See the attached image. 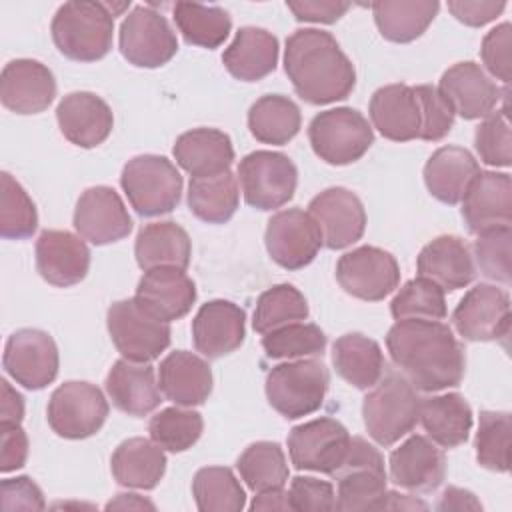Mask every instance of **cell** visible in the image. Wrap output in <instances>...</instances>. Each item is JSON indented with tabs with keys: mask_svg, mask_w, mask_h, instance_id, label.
I'll use <instances>...</instances> for the list:
<instances>
[{
	"mask_svg": "<svg viewBox=\"0 0 512 512\" xmlns=\"http://www.w3.org/2000/svg\"><path fill=\"white\" fill-rule=\"evenodd\" d=\"M386 348L416 390L440 392L458 386L464 378V348L452 328L440 320H396L386 334Z\"/></svg>",
	"mask_w": 512,
	"mask_h": 512,
	"instance_id": "1",
	"label": "cell"
},
{
	"mask_svg": "<svg viewBox=\"0 0 512 512\" xmlns=\"http://www.w3.org/2000/svg\"><path fill=\"white\" fill-rule=\"evenodd\" d=\"M284 72L296 94L314 106L344 100L356 86V70L330 32L300 28L286 40Z\"/></svg>",
	"mask_w": 512,
	"mask_h": 512,
	"instance_id": "2",
	"label": "cell"
},
{
	"mask_svg": "<svg viewBox=\"0 0 512 512\" xmlns=\"http://www.w3.org/2000/svg\"><path fill=\"white\" fill-rule=\"evenodd\" d=\"M52 40L60 54L76 62H96L112 48L114 16L106 2H64L52 18Z\"/></svg>",
	"mask_w": 512,
	"mask_h": 512,
	"instance_id": "3",
	"label": "cell"
},
{
	"mask_svg": "<svg viewBox=\"0 0 512 512\" xmlns=\"http://www.w3.org/2000/svg\"><path fill=\"white\" fill-rule=\"evenodd\" d=\"M420 396L416 388L394 370H386L362 402L368 436L380 446H392L418 424Z\"/></svg>",
	"mask_w": 512,
	"mask_h": 512,
	"instance_id": "4",
	"label": "cell"
},
{
	"mask_svg": "<svg viewBox=\"0 0 512 512\" xmlns=\"http://www.w3.org/2000/svg\"><path fill=\"white\" fill-rule=\"evenodd\" d=\"M336 484V510H378L386 494V470L380 450L362 436H350L346 454L330 474Z\"/></svg>",
	"mask_w": 512,
	"mask_h": 512,
	"instance_id": "5",
	"label": "cell"
},
{
	"mask_svg": "<svg viewBox=\"0 0 512 512\" xmlns=\"http://www.w3.org/2000/svg\"><path fill=\"white\" fill-rule=\"evenodd\" d=\"M182 176L176 166L156 154H140L122 168L120 186L130 206L146 218L172 212L182 196Z\"/></svg>",
	"mask_w": 512,
	"mask_h": 512,
	"instance_id": "6",
	"label": "cell"
},
{
	"mask_svg": "<svg viewBox=\"0 0 512 512\" xmlns=\"http://www.w3.org/2000/svg\"><path fill=\"white\" fill-rule=\"evenodd\" d=\"M328 386L330 376L320 360H288L268 372L266 398L280 416L296 420L322 406Z\"/></svg>",
	"mask_w": 512,
	"mask_h": 512,
	"instance_id": "7",
	"label": "cell"
},
{
	"mask_svg": "<svg viewBox=\"0 0 512 512\" xmlns=\"http://www.w3.org/2000/svg\"><path fill=\"white\" fill-rule=\"evenodd\" d=\"M308 140L320 160L346 166L368 152L374 132L358 110L342 106L316 114L308 126Z\"/></svg>",
	"mask_w": 512,
	"mask_h": 512,
	"instance_id": "8",
	"label": "cell"
},
{
	"mask_svg": "<svg viewBox=\"0 0 512 512\" xmlns=\"http://www.w3.org/2000/svg\"><path fill=\"white\" fill-rule=\"evenodd\" d=\"M106 324L112 344L130 362L150 364L170 346V324L148 314L134 298L114 302Z\"/></svg>",
	"mask_w": 512,
	"mask_h": 512,
	"instance_id": "9",
	"label": "cell"
},
{
	"mask_svg": "<svg viewBox=\"0 0 512 512\" xmlns=\"http://www.w3.org/2000/svg\"><path fill=\"white\" fill-rule=\"evenodd\" d=\"M238 180L246 204L268 212L292 200L298 184V170L282 152L256 150L240 160Z\"/></svg>",
	"mask_w": 512,
	"mask_h": 512,
	"instance_id": "10",
	"label": "cell"
},
{
	"mask_svg": "<svg viewBox=\"0 0 512 512\" xmlns=\"http://www.w3.org/2000/svg\"><path fill=\"white\" fill-rule=\"evenodd\" d=\"M108 410V402L98 386L70 380L52 392L46 418L60 438L82 440L94 436L104 426Z\"/></svg>",
	"mask_w": 512,
	"mask_h": 512,
	"instance_id": "11",
	"label": "cell"
},
{
	"mask_svg": "<svg viewBox=\"0 0 512 512\" xmlns=\"http://www.w3.org/2000/svg\"><path fill=\"white\" fill-rule=\"evenodd\" d=\"M122 56L138 68H158L178 52V38L168 20L152 6H134L120 24Z\"/></svg>",
	"mask_w": 512,
	"mask_h": 512,
	"instance_id": "12",
	"label": "cell"
},
{
	"mask_svg": "<svg viewBox=\"0 0 512 512\" xmlns=\"http://www.w3.org/2000/svg\"><path fill=\"white\" fill-rule=\"evenodd\" d=\"M336 280L346 294L378 302L398 288L400 266L390 252L378 246H360L340 256Z\"/></svg>",
	"mask_w": 512,
	"mask_h": 512,
	"instance_id": "13",
	"label": "cell"
},
{
	"mask_svg": "<svg viewBox=\"0 0 512 512\" xmlns=\"http://www.w3.org/2000/svg\"><path fill=\"white\" fill-rule=\"evenodd\" d=\"M6 374L28 390H42L58 376V346L38 328H22L8 336L2 358Z\"/></svg>",
	"mask_w": 512,
	"mask_h": 512,
	"instance_id": "14",
	"label": "cell"
},
{
	"mask_svg": "<svg viewBox=\"0 0 512 512\" xmlns=\"http://www.w3.org/2000/svg\"><path fill=\"white\" fill-rule=\"evenodd\" d=\"M264 240L270 258L286 270L308 266L324 246L316 220L300 208L276 212L268 220Z\"/></svg>",
	"mask_w": 512,
	"mask_h": 512,
	"instance_id": "15",
	"label": "cell"
},
{
	"mask_svg": "<svg viewBox=\"0 0 512 512\" xmlns=\"http://www.w3.org/2000/svg\"><path fill=\"white\" fill-rule=\"evenodd\" d=\"M456 332L470 342H488L510 332V296L494 284L470 288L452 312Z\"/></svg>",
	"mask_w": 512,
	"mask_h": 512,
	"instance_id": "16",
	"label": "cell"
},
{
	"mask_svg": "<svg viewBox=\"0 0 512 512\" xmlns=\"http://www.w3.org/2000/svg\"><path fill=\"white\" fill-rule=\"evenodd\" d=\"M350 434L334 418H316L298 424L288 434L290 462L298 470L332 474L342 462Z\"/></svg>",
	"mask_w": 512,
	"mask_h": 512,
	"instance_id": "17",
	"label": "cell"
},
{
	"mask_svg": "<svg viewBox=\"0 0 512 512\" xmlns=\"http://www.w3.org/2000/svg\"><path fill=\"white\" fill-rule=\"evenodd\" d=\"M438 92L450 104L452 112L464 120L486 118L508 94V90H502L480 64L470 60L450 66L440 78Z\"/></svg>",
	"mask_w": 512,
	"mask_h": 512,
	"instance_id": "18",
	"label": "cell"
},
{
	"mask_svg": "<svg viewBox=\"0 0 512 512\" xmlns=\"http://www.w3.org/2000/svg\"><path fill=\"white\" fill-rule=\"evenodd\" d=\"M316 220L322 242L330 250H342L358 242L366 228V210L362 200L348 188L332 186L316 194L308 204Z\"/></svg>",
	"mask_w": 512,
	"mask_h": 512,
	"instance_id": "19",
	"label": "cell"
},
{
	"mask_svg": "<svg viewBox=\"0 0 512 512\" xmlns=\"http://www.w3.org/2000/svg\"><path fill=\"white\" fill-rule=\"evenodd\" d=\"M74 228L84 240L104 246L126 238L132 230V218L114 188L92 186L76 202Z\"/></svg>",
	"mask_w": 512,
	"mask_h": 512,
	"instance_id": "20",
	"label": "cell"
},
{
	"mask_svg": "<svg viewBox=\"0 0 512 512\" xmlns=\"http://www.w3.org/2000/svg\"><path fill=\"white\" fill-rule=\"evenodd\" d=\"M462 218L470 234L512 224V180L504 172H478L462 198Z\"/></svg>",
	"mask_w": 512,
	"mask_h": 512,
	"instance_id": "21",
	"label": "cell"
},
{
	"mask_svg": "<svg viewBox=\"0 0 512 512\" xmlns=\"http://www.w3.org/2000/svg\"><path fill=\"white\" fill-rule=\"evenodd\" d=\"M56 96V80L48 66L38 60L18 58L0 74V100L16 114H40Z\"/></svg>",
	"mask_w": 512,
	"mask_h": 512,
	"instance_id": "22",
	"label": "cell"
},
{
	"mask_svg": "<svg viewBox=\"0 0 512 512\" xmlns=\"http://www.w3.org/2000/svg\"><path fill=\"white\" fill-rule=\"evenodd\" d=\"M36 268L52 286H74L88 274L90 248L68 230H44L36 240Z\"/></svg>",
	"mask_w": 512,
	"mask_h": 512,
	"instance_id": "23",
	"label": "cell"
},
{
	"mask_svg": "<svg viewBox=\"0 0 512 512\" xmlns=\"http://www.w3.org/2000/svg\"><path fill=\"white\" fill-rule=\"evenodd\" d=\"M134 300L148 314L170 324L190 312L196 302V284L180 268H152L140 278Z\"/></svg>",
	"mask_w": 512,
	"mask_h": 512,
	"instance_id": "24",
	"label": "cell"
},
{
	"mask_svg": "<svg viewBox=\"0 0 512 512\" xmlns=\"http://www.w3.org/2000/svg\"><path fill=\"white\" fill-rule=\"evenodd\" d=\"M446 478V456L426 436L414 434L390 454V480L410 492H434Z\"/></svg>",
	"mask_w": 512,
	"mask_h": 512,
	"instance_id": "25",
	"label": "cell"
},
{
	"mask_svg": "<svg viewBox=\"0 0 512 512\" xmlns=\"http://www.w3.org/2000/svg\"><path fill=\"white\" fill-rule=\"evenodd\" d=\"M246 314L230 300H210L192 320L194 348L206 358H222L242 346Z\"/></svg>",
	"mask_w": 512,
	"mask_h": 512,
	"instance_id": "26",
	"label": "cell"
},
{
	"mask_svg": "<svg viewBox=\"0 0 512 512\" xmlns=\"http://www.w3.org/2000/svg\"><path fill=\"white\" fill-rule=\"evenodd\" d=\"M56 120L62 136L80 148L102 144L114 126L110 106L92 92L66 94L56 108Z\"/></svg>",
	"mask_w": 512,
	"mask_h": 512,
	"instance_id": "27",
	"label": "cell"
},
{
	"mask_svg": "<svg viewBox=\"0 0 512 512\" xmlns=\"http://www.w3.org/2000/svg\"><path fill=\"white\" fill-rule=\"evenodd\" d=\"M370 120L374 128L392 142L420 138V104L414 86L388 84L378 88L370 98Z\"/></svg>",
	"mask_w": 512,
	"mask_h": 512,
	"instance_id": "28",
	"label": "cell"
},
{
	"mask_svg": "<svg viewBox=\"0 0 512 512\" xmlns=\"http://www.w3.org/2000/svg\"><path fill=\"white\" fill-rule=\"evenodd\" d=\"M158 388L176 406H200L212 392V370L194 352L176 350L158 366Z\"/></svg>",
	"mask_w": 512,
	"mask_h": 512,
	"instance_id": "29",
	"label": "cell"
},
{
	"mask_svg": "<svg viewBox=\"0 0 512 512\" xmlns=\"http://www.w3.org/2000/svg\"><path fill=\"white\" fill-rule=\"evenodd\" d=\"M418 276L432 280L444 292L468 286L474 276V260L466 242L458 236H438L428 242L416 258Z\"/></svg>",
	"mask_w": 512,
	"mask_h": 512,
	"instance_id": "30",
	"label": "cell"
},
{
	"mask_svg": "<svg viewBox=\"0 0 512 512\" xmlns=\"http://www.w3.org/2000/svg\"><path fill=\"white\" fill-rule=\"evenodd\" d=\"M172 154L192 178H208L228 172L234 148L228 134L216 128H194L176 138Z\"/></svg>",
	"mask_w": 512,
	"mask_h": 512,
	"instance_id": "31",
	"label": "cell"
},
{
	"mask_svg": "<svg viewBox=\"0 0 512 512\" xmlns=\"http://www.w3.org/2000/svg\"><path fill=\"white\" fill-rule=\"evenodd\" d=\"M106 394L128 416H146L160 406V388L150 364L120 358L106 376Z\"/></svg>",
	"mask_w": 512,
	"mask_h": 512,
	"instance_id": "32",
	"label": "cell"
},
{
	"mask_svg": "<svg viewBox=\"0 0 512 512\" xmlns=\"http://www.w3.org/2000/svg\"><path fill=\"white\" fill-rule=\"evenodd\" d=\"M278 52V38L272 32L256 26H244L224 50L222 62L234 78L242 82H256L274 72Z\"/></svg>",
	"mask_w": 512,
	"mask_h": 512,
	"instance_id": "33",
	"label": "cell"
},
{
	"mask_svg": "<svg viewBox=\"0 0 512 512\" xmlns=\"http://www.w3.org/2000/svg\"><path fill=\"white\" fill-rule=\"evenodd\" d=\"M478 172L480 166L466 148L442 146L424 166V184L436 200L458 204Z\"/></svg>",
	"mask_w": 512,
	"mask_h": 512,
	"instance_id": "34",
	"label": "cell"
},
{
	"mask_svg": "<svg viewBox=\"0 0 512 512\" xmlns=\"http://www.w3.org/2000/svg\"><path fill=\"white\" fill-rule=\"evenodd\" d=\"M110 468L120 486L152 490L166 472V454L154 440L136 436L118 444L110 458Z\"/></svg>",
	"mask_w": 512,
	"mask_h": 512,
	"instance_id": "35",
	"label": "cell"
},
{
	"mask_svg": "<svg viewBox=\"0 0 512 512\" xmlns=\"http://www.w3.org/2000/svg\"><path fill=\"white\" fill-rule=\"evenodd\" d=\"M134 254L138 266L144 272L162 266L186 270L192 256V242L188 232L176 222H152L140 228L134 244Z\"/></svg>",
	"mask_w": 512,
	"mask_h": 512,
	"instance_id": "36",
	"label": "cell"
},
{
	"mask_svg": "<svg viewBox=\"0 0 512 512\" xmlns=\"http://www.w3.org/2000/svg\"><path fill=\"white\" fill-rule=\"evenodd\" d=\"M332 364L342 380L358 390H370L386 372V360L376 340L350 332L332 346Z\"/></svg>",
	"mask_w": 512,
	"mask_h": 512,
	"instance_id": "37",
	"label": "cell"
},
{
	"mask_svg": "<svg viewBox=\"0 0 512 512\" xmlns=\"http://www.w3.org/2000/svg\"><path fill=\"white\" fill-rule=\"evenodd\" d=\"M424 430L434 444L456 448L468 440L472 430V408L458 392L420 398V414Z\"/></svg>",
	"mask_w": 512,
	"mask_h": 512,
	"instance_id": "38",
	"label": "cell"
},
{
	"mask_svg": "<svg viewBox=\"0 0 512 512\" xmlns=\"http://www.w3.org/2000/svg\"><path fill=\"white\" fill-rule=\"evenodd\" d=\"M380 34L390 42H412L420 38L436 18V0H380L370 4Z\"/></svg>",
	"mask_w": 512,
	"mask_h": 512,
	"instance_id": "39",
	"label": "cell"
},
{
	"mask_svg": "<svg viewBox=\"0 0 512 512\" xmlns=\"http://www.w3.org/2000/svg\"><path fill=\"white\" fill-rule=\"evenodd\" d=\"M300 124V108L282 94L262 96L248 110L250 134L262 144H288L298 134Z\"/></svg>",
	"mask_w": 512,
	"mask_h": 512,
	"instance_id": "40",
	"label": "cell"
},
{
	"mask_svg": "<svg viewBox=\"0 0 512 512\" xmlns=\"http://www.w3.org/2000/svg\"><path fill=\"white\" fill-rule=\"evenodd\" d=\"M240 202L238 180L228 170L218 176L192 178L188 184V208L206 224L228 222Z\"/></svg>",
	"mask_w": 512,
	"mask_h": 512,
	"instance_id": "41",
	"label": "cell"
},
{
	"mask_svg": "<svg viewBox=\"0 0 512 512\" xmlns=\"http://www.w3.org/2000/svg\"><path fill=\"white\" fill-rule=\"evenodd\" d=\"M172 16L178 32L188 44L200 48H218L232 30L230 14L220 6H206L196 2H176Z\"/></svg>",
	"mask_w": 512,
	"mask_h": 512,
	"instance_id": "42",
	"label": "cell"
},
{
	"mask_svg": "<svg viewBox=\"0 0 512 512\" xmlns=\"http://www.w3.org/2000/svg\"><path fill=\"white\" fill-rule=\"evenodd\" d=\"M236 468L246 486L258 494L284 488L288 482V464L284 450L276 442L260 440L250 444L238 458Z\"/></svg>",
	"mask_w": 512,
	"mask_h": 512,
	"instance_id": "43",
	"label": "cell"
},
{
	"mask_svg": "<svg viewBox=\"0 0 512 512\" xmlns=\"http://www.w3.org/2000/svg\"><path fill=\"white\" fill-rule=\"evenodd\" d=\"M192 496L200 512H240L246 492L230 468L206 466L194 474Z\"/></svg>",
	"mask_w": 512,
	"mask_h": 512,
	"instance_id": "44",
	"label": "cell"
},
{
	"mask_svg": "<svg viewBox=\"0 0 512 512\" xmlns=\"http://www.w3.org/2000/svg\"><path fill=\"white\" fill-rule=\"evenodd\" d=\"M308 312V302L298 288L292 284H276L258 296L252 328L264 336L282 326L304 322Z\"/></svg>",
	"mask_w": 512,
	"mask_h": 512,
	"instance_id": "45",
	"label": "cell"
},
{
	"mask_svg": "<svg viewBox=\"0 0 512 512\" xmlns=\"http://www.w3.org/2000/svg\"><path fill=\"white\" fill-rule=\"evenodd\" d=\"M202 430L204 422L200 412L184 406L164 408L154 414L148 424L150 440L168 452H184L192 448L202 436Z\"/></svg>",
	"mask_w": 512,
	"mask_h": 512,
	"instance_id": "46",
	"label": "cell"
},
{
	"mask_svg": "<svg viewBox=\"0 0 512 512\" xmlns=\"http://www.w3.org/2000/svg\"><path fill=\"white\" fill-rule=\"evenodd\" d=\"M38 228V212L22 188V184L8 172H2L0 192V234L6 240H26Z\"/></svg>",
	"mask_w": 512,
	"mask_h": 512,
	"instance_id": "47",
	"label": "cell"
},
{
	"mask_svg": "<svg viewBox=\"0 0 512 512\" xmlns=\"http://www.w3.org/2000/svg\"><path fill=\"white\" fill-rule=\"evenodd\" d=\"M262 348L268 358L276 360H300L322 356L326 348V334L316 324L296 322L264 334Z\"/></svg>",
	"mask_w": 512,
	"mask_h": 512,
	"instance_id": "48",
	"label": "cell"
},
{
	"mask_svg": "<svg viewBox=\"0 0 512 512\" xmlns=\"http://www.w3.org/2000/svg\"><path fill=\"white\" fill-rule=\"evenodd\" d=\"M510 430L508 412L482 410L476 432V460L492 472H508L510 468Z\"/></svg>",
	"mask_w": 512,
	"mask_h": 512,
	"instance_id": "49",
	"label": "cell"
},
{
	"mask_svg": "<svg viewBox=\"0 0 512 512\" xmlns=\"http://www.w3.org/2000/svg\"><path fill=\"white\" fill-rule=\"evenodd\" d=\"M390 312L396 320L422 318V320H444L446 300L444 290L428 278H414L406 282L390 302Z\"/></svg>",
	"mask_w": 512,
	"mask_h": 512,
	"instance_id": "50",
	"label": "cell"
},
{
	"mask_svg": "<svg viewBox=\"0 0 512 512\" xmlns=\"http://www.w3.org/2000/svg\"><path fill=\"white\" fill-rule=\"evenodd\" d=\"M474 146L488 166L508 168L512 162V134L506 108L488 114L474 132Z\"/></svg>",
	"mask_w": 512,
	"mask_h": 512,
	"instance_id": "51",
	"label": "cell"
},
{
	"mask_svg": "<svg viewBox=\"0 0 512 512\" xmlns=\"http://www.w3.org/2000/svg\"><path fill=\"white\" fill-rule=\"evenodd\" d=\"M510 244L512 228H498L476 236L474 256L486 278L510 284Z\"/></svg>",
	"mask_w": 512,
	"mask_h": 512,
	"instance_id": "52",
	"label": "cell"
},
{
	"mask_svg": "<svg viewBox=\"0 0 512 512\" xmlns=\"http://www.w3.org/2000/svg\"><path fill=\"white\" fill-rule=\"evenodd\" d=\"M414 92H416V98L420 104V116H422L420 140H428V142L442 140L454 124V112L450 104L444 100V96L438 92L436 86L420 84V86H414Z\"/></svg>",
	"mask_w": 512,
	"mask_h": 512,
	"instance_id": "53",
	"label": "cell"
},
{
	"mask_svg": "<svg viewBox=\"0 0 512 512\" xmlns=\"http://www.w3.org/2000/svg\"><path fill=\"white\" fill-rule=\"evenodd\" d=\"M510 42H512V26L510 22H502L496 28H492L480 46V56L486 66V70L502 80L504 84L510 82Z\"/></svg>",
	"mask_w": 512,
	"mask_h": 512,
	"instance_id": "54",
	"label": "cell"
},
{
	"mask_svg": "<svg viewBox=\"0 0 512 512\" xmlns=\"http://www.w3.org/2000/svg\"><path fill=\"white\" fill-rule=\"evenodd\" d=\"M292 510H334L336 494L334 486L326 480H318L312 476H296L290 482L288 490Z\"/></svg>",
	"mask_w": 512,
	"mask_h": 512,
	"instance_id": "55",
	"label": "cell"
},
{
	"mask_svg": "<svg viewBox=\"0 0 512 512\" xmlns=\"http://www.w3.org/2000/svg\"><path fill=\"white\" fill-rule=\"evenodd\" d=\"M4 510H44L46 502L42 490L28 476L6 478L0 484Z\"/></svg>",
	"mask_w": 512,
	"mask_h": 512,
	"instance_id": "56",
	"label": "cell"
},
{
	"mask_svg": "<svg viewBox=\"0 0 512 512\" xmlns=\"http://www.w3.org/2000/svg\"><path fill=\"white\" fill-rule=\"evenodd\" d=\"M286 6L298 22H318V24H334L350 8L348 2H336V0H298V2L290 0L286 2Z\"/></svg>",
	"mask_w": 512,
	"mask_h": 512,
	"instance_id": "57",
	"label": "cell"
},
{
	"mask_svg": "<svg viewBox=\"0 0 512 512\" xmlns=\"http://www.w3.org/2000/svg\"><path fill=\"white\" fill-rule=\"evenodd\" d=\"M2 452H0V470L12 472L26 464L28 458V436L20 424L16 426H0Z\"/></svg>",
	"mask_w": 512,
	"mask_h": 512,
	"instance_id": "58",
	"label": "cell"
},
{
	"mask_svg": "<svg viewBox=\"0 0 512 512\" xmlns=\"http://www.w3.org/2000/svg\"><path fill=\"white\" fill-rule=\"evenodd\" d=\"M506 8V2H464V0H456V2H448V10L452 12V16L466 24V26H484L492 20H496Z\"/></svg>",
	"mask_w": 512,
	"mask_h": 512,
	"instance_id": "59",
	"label": "cell"
},
{
	"mask_svg": "<svg viewBox=\"0 0 512 512\" xmlns=\"http://www.w3.org/2000/svg\"><path fill=\"white\" fill-rule=\"evenodd\" d=\"M24 398L16 392L6 378L0 380V426L22 424Z\"/></svg>",
	"mask_w": 512,
	"mask_h": 512,
	"instance_id": "60",
	"label": "cell"
},
{
	"mask_svg": "<svg viewBox=\"0 0 512 512\" xmlns=\"http://www.w3.org/2000/svg\"><path fill=\"white\" fill-rule=\"evenodd\" d=\"M436 510L440 512H448V510H482V504L480 500L470 492V490H464V488H458V486H448L438 504H436Z\"/></svg>",
	"mask_w": 512,
	"mask_h": 512,
	"instance_id": "61",
	"label": "cell"
},
{
	"mask_svg": "<svg viewBox=\"0 0 512 512\" xmlns=\"http://www.w3.org/2000/svg\"><path fill=\"white\" fill-rule=\"evenodd\" d=\"M250 510H292L288 492L284 488L258 492L250 504Z\"/></svg>",
	"mask_w": 512,
	"mask_h": 512,
	"instance_id": "62",
	"label": "cell"
},
{
	"mask_svg": "<svg viewBox=\"0 0 512 512\" xmlns=\"http://www.w3.org/2000/svg\"><path fill=\"white\" fill-rule=\"evenodd\" d=\"M378 510H428V504L408 496V494H398V492H388L384 494L380 508Z\"/></svg>",
	"mask_w": 512,
	"mask_h": 512,
	"instance_id": "63",
	"label": "cell"
},
{
	"mask_svg": "<svg viewBox=\"0 0 512 512\" xmlns=\"http://www.w3.org/2000/svg\"><path fill=\"white\" fill-rule=\"evenodd\" d=\"M156 506L138 494H118L106 504V510H154Z\"/></svg>",
	"mask_w": 512,
	"mask_h": 512,
	"instance_id": "64",
	"label": "cell"
}]
</instances>
